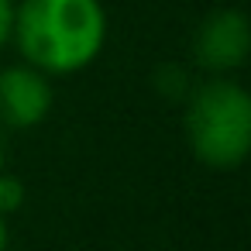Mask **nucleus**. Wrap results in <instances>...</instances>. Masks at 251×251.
<instances>
[{
	"label": "nucleus",
	"mask_w": 251,
	"mask_h": 251,
	"mask_svg": "<svg viewBox=\"0 0 251 251\" xmlns=\"http://www.w3.org/2000/svg\"><path fill=\"white\" fill-rule=\"evenodd\" d=\"M25 200H28V189H25V182L14 176V172H0V217H11V213H18L21 206H25Z\"/></svg>",
	"instance_id": "39448f33"
},
{
	"label": "nucleus",
	"mask_w": 251,
	"mask_h": 251,
	"mask_svg": "<svg viewBox=\"0 0 251 251\" xmlns=\"http://www.w3.org/2000/svg\"><path fill=\"white\" fill-rule=\"evenodd\" d=\"M186 145L213 172H234L251 151V97L230 76H210L186 93Z\"/></svg>",
	"instance_id": "f03ea898"
},
{
	"label": "nucleus",
	"mask_w": 251,
	"mask_h": 251,
	"mask_svg": "<svg viewBox=\"0 0 251 251\" xmlns=\"http://www.w3.org/2000/svg\"><path fill=\"white\" fill-rule=\"evenodd\" d=\"M14 7H18V0H0V52L14 38Z\"/></svg>",
	"instance_id": "423d86ee"
},
{
	"label": "nucleus",
	"mask_w": 251,
	"mask_h": 251,
	"mask_svg": "<svg viewBox=\"0 0 251 251\" xmlns=\"http://www.w3.org/2000/svg\"><path fill=\"white\" fill-rule=\"evenodd\" d=\"M11 45L45 76H76L107 45V11L100 0H18Z\"/></svg>",
	"instance_id": "f257e3e1"
},
{
	"label": "nucleus",
	"mask_w": 251,
	"mask_h": 251,
	"mask_svg": "<svg viewBox=\"0 0 251 251\" xmlns=\"http://www.w3.org/2000/svg\"><path fill=\"white\" fill-rule=\"evenodd\" d=\"M4 162H7V138H4V127H0V172H4Z\"/></svg>",
	"instance_id": "6e6552de"
},
{
	"label": "nucleus",
	"mask_w": 251,
	"mask_h": 251,
	"mask_svg": "<svg viewBox=\"0 0 251 251\" xmlns=\"http://www.w3.org/2000/svg\"><path fill=\"white\" fill-rule=\"evenodd\" d=\"M7 241H11V234H7V217H0V251H7Z\"/></svg>",
	"instance_id": "0eeeda50"
},
{
	"label": "nucleus",
	"mask_w": 251,
	"mask_h": 251,
	"mask_svg": "<svg viewBox=\"0 0 251 251\" xmlns=\"http://www.w3.org/2000/svg\"><path fill=\"white\" fill-rule=\"evenodd\" d=\"M55 107L52 76L38 73L28 62H14L0 69V127L28 131L38 127Z\"/></svg>",
	"instance_id": "7ed1b4c3"
},
{
	"label": "nucleus",
	"mask_w": 251,
	"mask_h": 251,
	"mask_svg": "<svg viewBox=\"0 0 251 251\" xmlns=\"http://www.w3.org/2000/svg\"><path fill=\"white\" fill-rule=\"evenodd\" d=\"M248 49H251V25L234 7L213 11L210 18L200 21L193 35V59L213 76H227L241 69L248 59Z\"/></svg>",
	"instance_id": "20e7f679"
}]
</instances>
